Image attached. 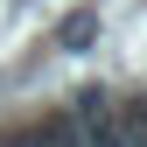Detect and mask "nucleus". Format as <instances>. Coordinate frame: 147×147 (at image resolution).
<instances>
[{
	"instance_id": "obj_2",
	"label": "nucleus",
	"mask_w": 147,
	"mask_h": 147,
	"mask_svg": "<svg viewBox=\"0 0 147 147\" xmlns=\"http://www.w3.org/2000/svg\"><path fill=\"white\" fill-rule=\"evenodd\" d=\"M126 147H133V140H126Z\"/></svg>"
},
{
	"instance_id": "obj_1",
	"label": "nucleus",
	"mask_w": 147,
	"mask_h": 147,
	"mask_svg": "<svg viewBox=\"0 0 147 147\" xmlns=\"http://www.w3.org/2000/svg\"><path fill=\"white\" fill-rule=\"evenodd\" d=\"M0 147H21V140H0Z\"/></svg>"
}]
</instances>
